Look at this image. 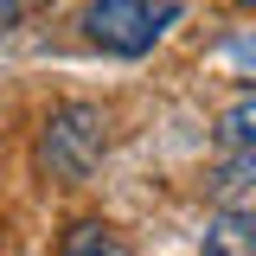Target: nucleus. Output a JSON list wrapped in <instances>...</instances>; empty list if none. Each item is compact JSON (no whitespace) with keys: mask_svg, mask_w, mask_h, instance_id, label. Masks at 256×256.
I'll return each mask as SVG.
<instances>
[{"mask_svg":"<svg viewBox=\"0 0 256 256\" xmlns=\"http://www.w3.org/2000/svg\"><path fill=\"white\" fill-rule=\"evenodd\" d=\"M173 20H180V0H90V6H84V32H90V45L116 52V58H141V52H154Z\"/></svg>","mask_w":256,"mask_h":256,"instance_id":"obj_1","label":"nucleus"},{"mask_svg":"<svg viewBox=\"0 0 256 256\" xmlns=\"http://www.w3.org/2000/svg\"><path fill=\"white\" fill-rule=\"evenodd\" d=\"M96 154H102V116L96 109H64V116H52L45 141H38V160L58 180H84L96 166Z\"/></svg>","mask_w":256,"mask_h":256,"instance_id":"obj_2","label":"nucleus"},{"mask_svg":"<svg viewBox=\"0 0 256 256\" xmlns=\"http://www.w3.org/2000/svg\"><path fill=\"white\" fill-rule=\"evenodd\" d=\"M212 205L218 212H256V148H230V160L212 173Z\"/></svg>","mask_w":256,"mask_h":256,"instance_id":"obj_3","label":"nucleus"},{"mask_svg":"<svg viewBox=\"0 0 256 256\" xmlns=\"http://www.w3.org/2000/svg\"><path fill=\"white\" fill-rule=\"evenodd\" d=\"M205 256H256V212H218L205 230Z\"/></svg>","mask_w":256,"mask_h":256,"instance_id":"obj_4","label":"nucleus"},{"mask_svg":"<svg viewBox=\"0 0 256 256\" xmlns=\"http://www.w3.org/2000/svg\"><path fill=\"white\" fill-rule=\"evenodd\" d=\"M218 64L230 70V77L256 84V26H237V32H230V38L218 45Z\"/></svg>","mask_w":256,"mask_h":256,"instance_id":"obj_5","label":"nucleus"},{"mask_svg":"<svg viewBox=\"0 0 256 256\" xmlns=\"http://www.w3.org/2000/svg\"><path fill=\"white\" fill-rule=\"evenodd\" d=\"M218 134H224V148H256V90H250V96H237V102L224 109Z\"/></svg>","mask_w":256,"mask_h":256,"instance_id":"obj_6","label":"nucleus"},{"mask_svg":"<svg viewBox=\"0 0 256 256\" xmlns=\"http://www.w3.org/2000/svg\"><path fill=\"white\" fill-rule=\"evenodd\" d=\"M64 256H128V250L102 230V224H77V230L64 237Z\"/></svg>","mask_w":256,"mask_h":256,"instance_id":"obj_7","label":"nucleus"},{"mask_svg":"<svg viewBox=\"0 0 256 256\" xmlns=\"http://www.w3.org/2000/svg\"><path fill=\"white\" fill-rule=\"evenodd\" d=\"M13 20H20V0H0V32L13 26Z\"/></svg>","mask_w":256,"mask_h":256,"instance_id":"obj_8","label":"nucleus"}]
</instances>
